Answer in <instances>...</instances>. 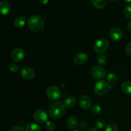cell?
I'll return each instance as SVG.
<instances>
[{"mask_svg":"<svg viewBox=\"0 0 131 131\" xmlns=\"http://www.w3.org/2000/svg\"><path fill=\"white\" fill-rule=\"evenodd\" d=\"M44 20L42 17L37 15L29 17L28 20V26L29 29L33 32L39 33L44 28Z\"/></svg>","mask_w":131,"mask_h":131,"instance_id":"cell-1","label":"cell"},{"mask_svg":"<svg viewBox=\"0 0 131 131\" xmlns=\"http://www.w3.org/2000/svg\"><path fill=\"white\" fill-rule=\"evenodd\" d=\"M65 106L61 102H55L50 105L49 114L52 118L58 119L62 117L65 113Z\"/></svg>","mask_w":131,"mask_h":131,"instance_id":"cell-2","label":"cell"},{"mask_svg":"<svg viewBox=\"0 0 131 131\" xmlns=\"http://www.w3.org/2000/svg\"><path fill=\"white\" fill-rule=\"evenodd\" d=\"M110 89L108 83L104 80H101L95 83L94 86L95 93L99 96H102L106 95Z\"/></svg>","mask_w":131,"mask_h":131,"instance_id":"cell-3","label":"cell"},{"mask_svg":"<svg viewBox=\"0 0 131 131\" xmlns=\"http://www.w3.org/2000/svg\"><path fill=\"white\" fill-rule=\"evenodd\" d=\"M109 48V42L105 38L97 40L93 45V49L95 52L102 54L106 52Z\"/></svg>","mask_w":131,"mask_h":131,"instance_id":"cell-4","label":"cell"},{"mask_svg":"<svg viewBox=\"0 0 131 131\" xmlns=\"http://www.w3.org/2000/svg\"><path fill=\"white\" fill-rule=\"evenodd\" d=\"M47 97L51 101H57L61 97V92L58 87L51 86L49 87L46 91Z\"/></svg>","mask_w":131,"mask_h":131,"instance_id":"cell-5","label":"cell"},{"mask_svg":"<svg viewBox=\"0 0 131 131\" xmlns=\"http://www.w3.org/2000/svg\"><path fill=\"white\" fill-rule=\"evenodd\" d=\"M33 119L35 121L40 124H43L48 121V115L43 110H37L33 113Z\"/></svg>","mask_w":131,"mask_h":131,"instance_id":"cell-6","label":"cell"},{"mask_svg":"<svg viewBox=\"0 0 131 131\" xmlns=\"http://www.w3.org/2000/svg\"><path fill=\"white\" fill-rule=\"evenodd\" d=\"M92 75L94 78L97 79H103L106 75V70L103 67L95 66L92 69Z\"/></svg>","mask_w":131,"mask_h":131,"instance_id":"cell-7","label":"cell"},{"mask_svg":"<svg viewBox=\"0 0 131 131\" xmlns=\"http://www.w3.org/2000/svg\"><path fill=\"white\" fill-rule=\"evenodd\" d=\"M20 76L25 80H31L34 78L35 75V71L33 70V69L29 67H24L22 68L21 70L20 71Z\"/></svg>","mask_w":131,"mask_h":131,"instance_id":"cell-8","label":"cell"},{"mask_svg":"<svg viewBox=\"0 0 131 131\" xmlns=\"http://www.w3.org/2000/svg\"><path fill=\"white\" fill-rule=\"evenodd\" d=\"M25 57V51L22 48L18 47L13 50L12 52V58L15 62L21 61Z\"/></svg>","mask_w":131,"mask_h":131,"instance_id":"cell-9","label":"cell"},{"mask_svg":"<svg viewBox=\"0 0 131 131\" xmlns=\"http://www.w3.org/2000/svg\"><path fill=\"white\" fill-rule=\"evenodd\" d=\"M79 106L84 110H88L92 107V101L90 98L86 95L81 96L78 100Z\"/></svg>","mask_w":131,"mask_h":131,"instance_id":"cell-10","label":"cell"},{"mask_svg":"<svg viewBox=\"0 0 131 131\" xmlns=\"http://www.w3.org/2000/svg\"><path fill=\"white\" fill-rule=\"evenodd\" d=\"M88 60V56L84 52H80L75 54L74 57V61L75 64L79 65L86 63Z\"/></svg>","mask_w":131,"mask_h":131,"instance_id":"cell-11","label":"cell"},{"mask_svg":"<svg viewBox=\"0 0 131 131\" xmlns=\"http://www.w3.org/2000/svg\"><path fill=\"white\" fill-rule=\"evenodd\" d=\"M110 37L114 41H120L123 38V32L119 28H113L110 31Z\"/></svg>","mask_w":131,"mask_h":131,"instance_id":"cell-12","label":"cell"},{"mask_svg":"<svg viewBox=\"0 0 131 131\" xmlns=\"http://www.w3.org/2000/svg\"><path fill=\"white\" fill-rule=\"evenodd\" d=\"M11 10L10 5L6 1H1L0 3V11L2 15H6L10 13Z\"/></svg>","mask_w":131,"mask_h":131,"instance_id":"cell-13","label":"cell"},{"mask_svg":"<svg viewBox=\"0 0 131 131\" xmlns=\"http://www.w3.org/2000/svg\"><path fill=\"white\" fill-rule=\"evenodd\" d=\"M67 125L70 129H74L78 125V120L75 116H71L69 117L67 120Z\"/></svg>","mask_w":131,"mask_h":131,"instance_id":"cell-14","label":"cell"},{"mask_svg":"<svg viewBox=\"0 0 131 131\" xmlns=\"http://www.w3.org/2000/svg\"><path fill=\"white\" fill-rule=\"evenodd\" d=\"M121 89L124 93L131 95V82L129 81H125L123 82L122 83Z\"/></svg>","mask_w":131,"mask_h":131,"instance_id":"cell-15","label":"cell"},{"mask_svg":"<svg viewBox=\"0 0 131 131\" xmlns=\"http://www.w3.org/2000/svg\"><path fill=\"white\" fill-rule=\"evenodd\" d=\"M64 105L65 106V107H69V108H70V107H73L76 104V99L74 97H72V96H69V97H67L65 99L63 102Z\"/></svg>","mask_w":131,"mask_h":131,"instance_id":"cell-16","label":"cell"},{"mask_svg":"<svg viewBox=\"0 0 131 131\" xmlns=\"http://www.w3.org/2000/svg\"><path fill=\"white\" fill-rule=\"evenodd\" d=\"M26 22V19L24 17H18L14 20V24L17 28H22L24 26Z\"/></svg>","mask_w":131,"mask_h":131,"instance_id":"cell-17","label":"cell"},{"mask_svg":"<svg viewBox=\"0 0 131 131\" xmlns=\"http://www.w3.org/2000/svg\"><path fill=\"white\" fill-rule=\"evenodd\" d=\"M91 1L93 6L99 9L103 8L107 5V0H91Z\"/></svg>","mask_w":131,"mask_h":131,"instance_id":"cell-18","label":"cell"},{"mask_svg":"<svg viewBox=\"0 0 131 131\" xmlns=\"http://www.w3.org/2000/svg\"><path fill=\"white\" fill-rule=\"evenodd\" d=\"M106 79H107V83H110V84H113L117 82L118 77L115 73H110L109 74H107Z\"/></svg>","mask_w":131,"mask_h":131,"instance_id":"cell-19","label":"cell"},{"mask_svg":"<svg viewBox=\"0 0 131 131\" xmlns=\"http://www.w3.org/2000/svg\"><path fill=\"white\" fill-rule=\"evenodd\" d=\"M26 131H40V128L35 123H29L27 125Z\"/></svg>","mask_w":131,"mask_h":131,"instance_id":"cell-20","label":"cell"},{"mask_svg":"<svg viewBox=\"0 0 131 131\" xmlns=\"http://www.w3.org/2000/svg\"><path fill=\"white\" fill-rule=\"evenodd\" d=\"M107 58L104 55H99V56H98V57L97 58V62L99 66H105L106 65V63H107Z\"/></svg>","mask_w":131,"mask_h":131,"instance_id":"cell-21","label":"cell"},{"mask_svg":"<svg viewBox=\"0 0 131 131\" xmlns=\"http://www.w3.org/2000/svg\"><path fill=\"white\" fill-rule=\"evenodd\" d=\"M95 126L98 129H102L106 126V122L102 118H98L95 121Z\"/></svg>","mask_w":131,"mask_h":131,"instance_id":"cell-22","label":"cell"},{"mask_svg":"<svg viewBox=\"0 0 131 131\" xmlns=\"http://www.w3.org/2000/svg\"><path fill=\"white\" fill-rule=\"evenodd\" d=\"M8 69L12 72H15L18 71L19 70V69H20V65L18 63H17L16 62L12 63H10L9 65Z\"/></svg>","mask_w":131,"mask_h":131,"instance_id":"cell-23","label":"cell"},{"mask_svg":"<svg viewBox=\"0 0 131 131\" xmlns=\"http://www.w3.org/2000/svg\"><path fill=\"white\" fill-rule=\"evenodd\" d=\"M124 15L128 19L131 20V4L125 6L124 8Z\"/></svg>","mask_w":131,"mask_h":131,"instance_id":"cell-24","label":"cell"},{"mask_svg":"<svg viewBox=\"0 0 131 131\" xmlns=\"http://www.w3.org/2000/svg\"><path fill=\"white\" fill-rule=\"evenodd\" d=\"M92 112L94 115H99L102 112V108L99 105H95V106H92Z\"/></svg>","mask_w":131,"mask_h":131,"instance_id":"cell-25","label":"cell"},{"mask_svg":"<svg viewBox=\"0 0 131 131\" xmlns=\"http://www.w3.org/2000/svg\"><path fill=\"white\" fill-rule=\"evenodd\" d=\"M106 131H119V128L116 124H110L106 127Z\"/></svg>","mask_w":131,"mask_h":131,"instance_id":"cell-26","label":"cell"},{"mask_svg":"<svg viewBox=\"0 0 131 131\" xmlns=\"http://www.w3.org/2000/svg\"><path fill=\"white\" fill-rule=\"evenodd\" d=\"M46 127L47 130H54L56 127V125L52 121H47L46 122Z\"/></svg>","mask_w":131,"mask_h":131,"instance_id":"cell-27","label":"cell"},{"mask_svg":"<svg viewBox=\"0 0 131 131\" xmlns=\"http://www.w3.org/2000/svg\"><path fill=\"white\" fill-rule=\"evenodd\" d=\"M9 131H26V130L23 127L20 126V125H17V126H14L11 128Z\"/></svg>","mask_w":131,"mask_h":131,"instance_id":"cell-28","label":"cell"},{"mask_svg":"<svg viewBox=\"0 0 131 131\" xmlns=\"http://www.w3.org/2000/svg\"><path fill=\"white\" fill-rule=\"evenodd\" d=\"M87 128V124L85 122H81L79 125V130L81 131H84Z\"/></svg>","mask_w":131,"mask_h":131,"instance_id":"cell-29","label":"cell"},{"mask_svg":"<svg viewBox=\"0 0 131 131\" xmlns=\"http://www.w3.org/2000/svg\"><path fill=\"white\" fill-rule=\"evenodd\" d=\"M125 52L128 56L131 57V42L127 45L126 47H125Z\"/></svg>","mask_w":131,"mask_h":131,"instance_id":"cell-30","label":"cell"},{"mask_svg":"<svg viewBox=\"0 0 131 131\" xmlns=\"http://www.w3.org/2000/svg\"><path fill=\"white\" fill-rule=\"evenodd\" d=\"M40 2L42 5H47L49 2V0H40Z\"/></svg>","mask_w":131,"mask_h":131,"instance_id":"cell-31","label":"cell"},{"mask_svg":"<svg viewBox=\"0 0 131 131\" xmlns=\"http://www.w3.org/2000/svg\"><path fill=\"white\" fill-rule=\"evenodd\" d=\"M127 29H128V30H129V31L131 33V21L130 22V23H129V24H128Z\"/></svg>","mask_w":131,"mask_h":131,"instance_id":"cell-32","label":"cell"},{"mask_svg":"<svg viewBox=\"0 0 131 131\" xmlns=\"http://www.w3.org/2000/svg\"><path fill=\"white\" fill-rule=\"evenodd\" d=\"M88 131H99V130L97 128L92 127V128H90V129Z\"/></svg>","mask_w":131,"mask_h":131,"instance_id":"cell-33","label":"cell"},{"mask_svg":"<svg viewBox=\"0 0 131 131\" xmlns=\"http://www.w3.org/2000/svg\"><path fill=\"white\" fill-rule=\"evenodd\" d=\"M124 1H125V2H126V3H130V2H131V0H124Z\"/></svg>","mask_w":131,"mask_h":131,"instance_id":"cell-34","label":"cell"},{"mask_svg":"<svg viewBox=\"0 0 131 131\" xmlns=\"http://www.w3.org/2000/svg\"><path fill=\"white\" fill-rule=\"evenodd\" d=\"M74 131H81V130H74Z\"/></svg>","mask_w":131,"mask_h":131,"instance_id":"cell-35","label":"cell"},{"mask_svg":"<svg viewBox=\"0 0 131 131\" xmlns=\"http://www.w3.org/2000/svg\"><path fill=\"white\" fill-rule=\"evenodd\" d=\"M110 1H116V0H110Z\"/></svg>","mask_w":131,"mask_h":131,"instance_id":"cell-36","label":"cell"}]
</instances>
